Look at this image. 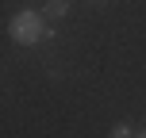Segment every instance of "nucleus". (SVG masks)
I'll return each mask as SVG.
<instances>
[{"mask_svg":"<svg viewBox=\"0 0 146 138\" xmlns=\"http://www.w3.org/2000/svg\"><path fill=\"white\" fill-rule=\"evenodd\" d=\"M12 38L23 42V46H35L38 38H46L42 15H38V12H19V15H12Z\"/></svg>","mask_w":146,"mask_h":138,"instance_id":"obj_1","label":"nucleus"},{"mask_svg":"<svg viewBox=\"0 0 146 138\" xmlns=\"http://www.w3.org/2000/svg\"><path fill=\"white\" fill-rule=\"evenodd\" d=\"M46 12H50L54 19H62V15L69 12V0H46Z\"/></svg>","mask_w":146,"mask_h":138,"instance_id":"obj_2","label":"nucleus"},{"mask_svg":"<svg viewBox=\"0 0 146 138\" xmlns=\"http://www.w3.org/2000/svg\"><path fill=\"white\" fill-rule=\"evenodd\" d=\"M111 138H135V134H131L127 123H115V127H111Z\"/></svg>","mask_w":146,"mask_h":138,"instance_id":"obj_3","label":"nucleus"},{"mask_svg":"<svg viewBox=\"0 0 146 138\" xmlns=\"http://www.w3.org/2000/svg\"><path fill=\"white\" fill-rule=\"evenodd\" d=\"M135 138H146V131H139V134H135Z\"/></svg>","mask_w":146,"mask_h":138,"instance_id":"obj_4","label":"nucleus"}]
</instances>
